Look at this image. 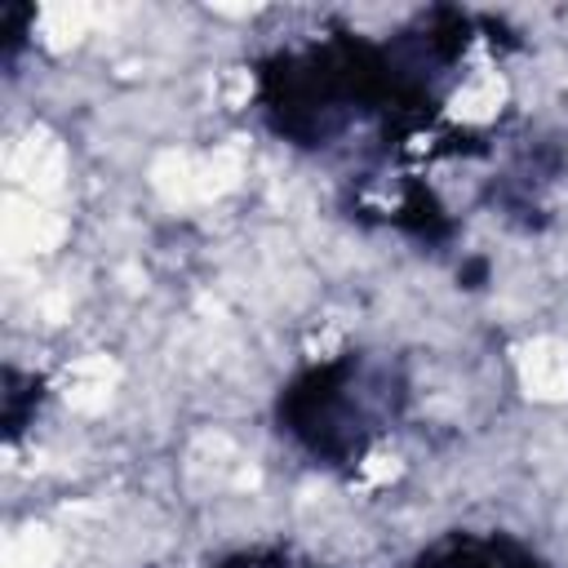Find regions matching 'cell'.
<instances>
[{
    "label": "cell",
    "mask_w": 568,
    "mask_h": 568,
    "mask_svg": "<svg viewBox=\"0 0 568 568\" xmlns=\"http://www.w3.org/2000/svg\"><path fill=\"white\" fill-rule=\"evenodd\" d=\"M399 382L386 364L359 359L355 351L306 368L280 399V417L293 439H302L315 457L351 462L368 448L382 422L395 417Z\"/></svg>",
    "instance_id": "obj_1"
},
{
    "label": "cell",
    "mask_w": 568,
    "mask_h": 568,
    "mask_svg": "<svg viewBox=\"0 0 568 568\" xmlns=\"http://www.w3.org/2000/svg\"><path fill=\"white\" fill-rule=\"evenodd\" d=\"M413 568H541V564L524 541H510L497 532H457L422 550Z\"/></svg>",
    "instance_id": "obj_2"
},
{
    "label": "cell",
    "mask_w": 568,
    "mask_h": 568,
    "mask_svg": "<svg viewBox=\"0 0 568 568\" xmlns=\"http://www.w3.org/2000/svg\"><path fill=\"white\" fill-rule=\"evenodd\" d=\"M217 568H315V564H302L288 550H240Z\"/></svg>",
    "instance_id": "obj_3"
}]
</instances>
